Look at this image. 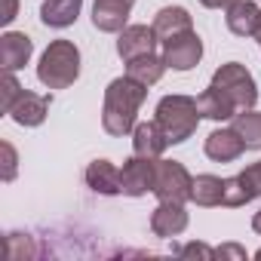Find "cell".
I'll return each instance as SVG.
<instances>
[{
	"instance_id": "cell-15",
	"label": "cell",
	"mask_w": 261,
	"mask_h": 261,
	"mask_svg": "<svg viewBox=\"0 0 261 261\" xmlns=\"http://www.w3.org/2000/svg\"><path fill=\"white\" fill-rule=\"evenodd\" d=\"M86 185L101 194V197H117L123 194V185H120V169L111 163V160H92L86 166Z\"/></svg>"
},
{
	"instance_id": "cell-23",
	"label": "cell",
	"mask_w": 261,
	"mask_h": 261,
	"mask_svg": "<svg viewBox=\"0 0 261 261\" xmlns=\"http://www.w3.org/2000/svg\"><path fill=\"white\" fill-rule=\"evenodd\" d=\"M197 206H221L224 203V178L218 175H197L194 178V197H191Z\"/></svg>"
},
{
	"instance_id": "cell-29",
	"label": "cell",
	"mask_w": 261,
	"mask_h": 261,
	"mask_svg": "<svg viewBox=\"0 0 261 261\" xmlns=\"http://www.w3.org/2000/svg\"><path fill=\"white\" fill-rule=\"evenodd\" d=\"M200 4H203L206 10H227L230 4H237V0H200Z\"/></svg>"
},
{
	"instance_id": "cell-32",
	"label": "cell",
	"mask_w": 261,
	"mask_h": 261,
	"mask_svg": "<svg viewBox=\"0 0 261 261\" xmlns=\"http://www.w3.org/2000/svg\"><path fill=\"white\" fill-rule=\"evenodd\" d=\"M255 258H261V249H258V252H255Z\"/></svg>"
},
{
	"instance_id": "cell-25",
	"label": "cell",
	"mask_w": 261,
	"mask_h": 261,
	"mask_svg": "<svg viewBox=\"0 0 261 261\" xmlns=\"http://www.w3.org/2000/svg\"><path fill=\"white\" fill-rule=\"evenodd\" d=\"M0 154H4V181H13L16 178V166H19L16 148L10 142H0Z\"/></svg>"
},
{
	"instance_id": "cell-6",
	"label": "cell",
	"mask_w": 261,
	"mask_h": 261,
	"mask_svg": "<svg viewBox=\"0 0 261 261\" xmlns=\"http://www.w3.org/2000/svg\"><path fill=\"white\" fill-rule=\"evenodd\" d=\"M200 59H203V40H200V34L194 28L163 40V62H166V68L191 71V68L200 65Z\"/></svg>"
},
{
	"instance_id": "cell-30",
	"label": "cell",
	"mask_w": 261,
	"mask_h": 261,
	"mask_svg": "<svg viewBox=\"0 0 261 261\" xmlns=\"http://www.w3.org/2000/svg\"><path fill=\"white\" fill-rule=\"evenodd\" d=\"M252 230H255V233H261V209H258V212H255V218H252Z\"/></svg>"
},
{
	"instance_id": "cell-22",
	"label": "cell",
	"mask_w": 261,
	"mask_h": 261,
	"mask_svg": "<svg viewBox=\"0 0 261 261\" xmlns=\"http://www.w3.org/2000/svg\"><path fill=\"white\" fill-rule=\"evenodd\" d=\"M233 129L237 136L246 142L249 151H261V114L246 108V111H237L233 114Z\"/></svg>"
},
{
	"instance_id": "cell-12",
	"label": "cell",
	"mask_w": 261,
	"mask_h": 261,
	"mask_svg": "<svg viewBox=\"0 0 261 261\" xmlns=\"http://www.w3.org/2000/svg\"><path fill=\"white\" fill-rule=\"evenodd\" d=\"M203 151H206V157L215 160V163H233V160H240V154L246 151V142L237 136L233 126H230V129H215V133H209Z\"/></svg>"
},
{
	"instance_id": "cell-5",
	"label": "cell",
	"mask_w": 261,
	"mask_h": 261,
	"mask_svg": "<svg viewBox=\"0 0 261 261\" xmlns=\"http://www.w3.org/2000/svg\"><path fill=\"white\" fill-rule=\"evenodd\" d=\"M157 200H175L188 203L194 197V175L178 160H160L157 157V178H154Z\"/></svg>"
},
{
	"instance_id": "cell-9",
	"label": "cell",
	"mask_w": 261,
	"mask_h": 261,
	"mask_svg": "<svg viewBox=\"0 0 261 261\" xmlns=\"http://www.w3.org/2000/svg\"><path fill=\"white\" fill-rule=\"evenodd\" d=\"M136 0H95L92 4V25L105 34H120L126 28V19L133 13Z\"/></svg>"
},
{
	"instance_id": "cell-7",
	"label": "cell",
	"mask_w": 261,
	"mask_h": 261,
	"mask_svg": "<svg viewBox=\"0 0 261 261\" xmlns=\"http://www.w3.org/2000/svg\"><path fill=\"white\" fill-rule=\"evenodd\" d=\"M154 178H157V157L133 154L120 169V185L126 197H145L148 191L154 194Z\"/></svg>"
},
{
	"instance_id": "cell-3",
	"label": "cell",
	"mask_w": 261,
	"mask_h": 261,
	"mask_svg": "<svg viewBox=\"0 0 261 261\" xmlns=\"http://www.w3.org/2000/svg\"><path fill=\"white\" fill-rule=\"evenodd\" d=\"M80 77V49L71 40H53L37 65V80L46 89H68Z\"/></svg>"
},
{
	"instance_id": "cell-8",
	"label": "cell",
	"mask_w": 261,
	"mask_h": 261,
	"mask_svg": "<svg viewBox=\"0 0 261 261\" xmlns=\"http://www.w3.org/2000/svg\"><path fill=\"white\" fill-rule=\"evenodd\" d=\"M255 197H261V160L246 166L243 172H237L233 178H224V203L221 206H246Z\"/></svg>"
},
{
	"instance_id": "cell-24",
	"label": "cell",
	"mask_w": 261,
	"mask_h": 261,
	"mask_svg": "<svg viewBox=\"0 0 261 261\" xmlns=\"http://www.w3.org/2000/svg\"><path fill=\"white\" fill-rule=\"evenodd\" d=\"M22 92H25V89H22V83L16 80V71H7V74H4V98H0V111L10 114Z\"/></svg>"
},
{
	"instance_id": "cell-1",
	"label": "cell",
	"mask_w": 261,
	"mask_h": 261,
	"mask_svg": "<svg viewBox=\"0 0 261 261\" xmlns=\"http://www.w3.org/2000/svg\"><path fill=\"white\" fill-rule=\"evenodd\" d=\"M148 98V86L133 80V77H117L105 89V105H101V126L108 136H129L136 129V114L142 101Z\"/></svg>"
},
{
	"instance_id": "cell-16",
	"label": "cell",
	"mask_w": 261,
	"mask_h": 261,
	"mask_svg": "<svg viewBox=\"0 0 261 261\" xmlns=\"http://www.w3.org/2000/svg\"><path fill=\"white\" fill-rule=\"evenodd\" d=\"M224 22H227L230 34H237V37H255L258 22H261V7H255L252 0H237V4L227 7Z\"/></svg>"
},
{
	"instance_id": "cell-20",
	"label": "cell",
	"mask_w": 261,
	"mask_h": 261,
	"mask_svg": "<svg viewBox=\"0 0 261 261\" xmlns=\"http://www.w3.org/2000/svg\"><path fill=\"white\" fill-rule=\"evenodd\" d=\"M197 108H200V114H203V117H209V120H230V117L237 114V105H233V101H230L218 86H212V83H209V89H203V92H200Z\"/></svg>"
},
{
	"instance_id": "cell-14",
	"label": "cell",
	"mask_w": 261,
	"mask_h": 261,
	"mask_svg": "<svg viewBox=\"0 0 261 261\" xmlns=\"http://www.w3.org/2000/svg\"><path fill=\"white\" fill-rule=\"evenodd\" d=\"M49 95H40V92H22L19 95V101L13 105V111H10V117L19 123V126H40L43 120H46V114H49Z\"/></svg>"
},
{
	"instance_id": "cell-28",
	"label": "cell",
	"mask_w": 261,
	"mask_h": 261,
	"mask_svg": "<svg viewBox=\"0 0 261 261\" xmlns=\"http://www.w3.org/2000/svg\"><path fill=\"white\" fill-rule=\"evenodd\" d=\"M215 252H218V258H240V261L246 258V252H243L240 246H233V243H230V246H221V249H215Z\"/></svg>"
},
{
	"instance_id": "cell-2",
	"label": "cell",
	"mask_w": 261,
	"mask_h": 261,
	"mask_svg": "<svg viewBox=\"0 0 261 261\" xmlns=\"http://www.w3.org/2000/svg\"><path fill=\"white\" fill-rule=\"evenodd\" d=\"M157 117V123H160V129H163V136H166V142L169 145H181V142H188L194 133H197V126H200V108H197V98H191V95H181V92H175V95H163L160 101H157V111H154Z\"/></svg>"
},
{
	"instance_id": "cell-17",
	"label": "cell",
	"mask_w": 261,
	"mask_h": 261,
	"mask_svg": "<svg viewBox=\"0 0 261 261\" xmlns=\"http://www.w3.org/2000/svg\"><path fill=\"white\" fill-rule=\"evenodd\" d=\"M169 148L166 136L157 120H148V123H136L133 129V151L142 154V157H163V151Z\"/></svg>"
},
{
	"instance_id": "cell-26",
	"label": "cell",
	"mask_w": 261,
	"mask_h": 261,
	"mask_svg": "<svg viewBox=\"0 0 261 261\" xmlns=\"http://www.w3.org/2000/svg\"><path fill=\"white\" fill-rule=\"evenodd\" d=\"M178 252H181L185 258H218V252L209 249V246H203V243H188V246H181Z\"/></svg>"
},
{
	"instance_id": "cell-18",
	"label": "cell",
	"mask_w": 261,
	"mask_h": 261,
	"mask_svg": "<svg viewBox=\"0 0 261 261\" xmlns=\"http://www.w3.org/2000/svg\"><path fill=\"white\" fill-rule=\"evenodd\" d=\"M83 0H46L40 7V22L46 28H71L80 19Z\"/></svg>"
},
{
	"instance_id": "cell-27",
	"label": "cell",
	"mask_w": 261,
	"mask_h": 261,
	"mask_svg": "<svg viewBox=\"0 0 261 261\" xmlns=\"http://www.w3.org/2000/svg\"><path fill=\"white\" fill-rule=\"evenodd\" d=\"M16 16H19V0H4V13H0V22L10 25Z\"/></svg>"
},
{
	"instance_id": "cell-13",
	"label": "cell",
	"mask_w": 261,
	"mask_h": 261,
	"mask_svg": "<svg viewBox=\"0 0 261 261\" xmlns=\"http://www.w3.org/2000/svg\"><path fill=\"white\" fill-rule=\"evenodd\" d=\"M34 53V43L28 34L22 31H7L4 37H0V65H4V71H19L28 65Z\"/></svg>"
},
{
	"instance_id": "cell-11",
	"label": "cell",
	"mask_w": 261,
	"mask_h": 261,
	"mask_svg": "<svg viewBox=\"0 0 261 261\" xmlns=\"http://www.w3.org/2000/svg\"><path fill=\"white\" fill-rule=\"evenodd\" d=\"M151 230L163 240L169 237H178L188 230V212H185V203H175V200H160V206L151 212Z\"/></svg>"
},
{
	"instance_id": "cell-10",
	"label": "cell",
	"mask_w": 261,
	"mask_h": 261,
	"mask_svg": "<svg viewBox=\"0 0 261 261\" xmlns=\"http://www.w3.org/2000/svg\"><path fill=\"white\" fill-rule=\"evenodd\" d=\"M157 40H160V37H157L154 25H151V28H148V25H129V28H123V31H120L117 53H120V59H123V62H133V59H139V56L154 53Z\"/></svg>"
},
{
	"instance_id": "cell-19",
	"label": "cell",
	"mask_w": 261,
	"mask_h": 261,
	"mask_svg": "<svg viewBox=\"0 0 261 261\" xmlns=\"http://www.w3.org/2000/svg\"><path fill=\"white\" fill-rule=\"evenodd\" d=\"M191 28H194L191 25V13L185 7H163L154 16V31H157L160 40H169V37H175L181 31H191Z\"/></svg>"
},
{
	"instance_id": "cell-4",
	"label": "cell",
	"mask_w": 261,
	"mask_h": 261,
	"mask_svg": "<svg viewBox=\"0 0 261 261\" xmlns=\"http://www.w3.org/2000/svg\"><path fill=\"white\" fill-rule=\"evenodd\" d=\"M212 86H218V89L237 105V111L255 108V101H258L255 77H252V74L246 71V65H240V62H227V65H221V68L212 74Z\"/></svg>"
},
{
	"instance_id": "cell-31",
	"label": "cell",
	"mask_w": 261,
	"mask_h": 261,
	"mask_svg": "<svg viewBox=\"0 0 261 261\" xmlns=\"http://www.w3.org/2000/svg\"><path fill=\"white\" fill-rule=\"evenodd\" d=\"M255 40H258V46H261V22H258V31H255Z\"/></svg>"
},
{
	"instance_id": "cell-21",
	"label": "cell",
	"mask_w": 261,
	"mask_h": 261,
	"mask_svg": "<svg viewBox=\"0 0 261 261\" xmlns=\"http://www.w3.org/2000/svg\"><path fill=\"white\" fill-rule=\"evenodd\" d=\"M126 74L133 80H139V83H145V86H154L166 74V62H163V56L148 53V56H139L133 62H126Z\"/></svg>"
}]
</instances>
